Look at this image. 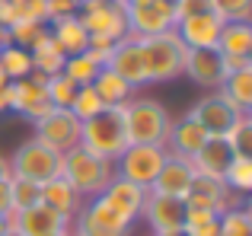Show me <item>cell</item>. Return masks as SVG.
I'll return each mask as SVG.
<instances>
[{
	"label": "cell",
	"instance_id": "obj_56",
	"mask_svg": "<svg viewBox=\"0 0 252 236\" xmlns=\"http://www.w3.org/2000/svg\"><path fill=\"white\" fill-rule=\"evenodd\" d=\"M80 3H86V0H80Z\"/></svg>",
	"mask_w": 252,
	"mask_h": 236
},
{
	"label": "cell",
	"instance_id": "obj_34",
	"mask_svg": "<svg viewBox=\"0 0 252 236\" xmlns=\"http://www.w3.org/2000/svg\"><path fill=\"white\" fill-rule=\"evenodd\" d=\"M220 217V236H252V214L249 207L236 205V207H227Z\"/></svg>",
	"mask_w": 252,
	"mask_h": 236
},
{
	"label": "cell",
	"instance_id": "obj_23",
	"mask_svg": "<svg viewBox=\"0 0 252 236\" xmlns=\"http://www.w3.org/2000/svg\"><path fill=\"white\" fill-rule=\"evenodd\" d=\"M208 131L201 128L198 121H191L189 115L185 118H179V121H172V128H169V137H166V150L169 153H176V156H195L198 150H201V144L208 141Z\"/></svg>",
	"mask_w": 252,
	"mask_h": 236
},
{
	"label": "cell",
	"instance_id": "obj_14",
	"mask_svg": "<svg viewBox=\"0 0 252 236\" xmlns=\"http://www.w3.org/2000/svg\"><path fill=\"white\" fill-rule=\"evenodd\" d=\"M10 227H16L23 236H58L70 230V220H64L58 211L45 207L38 201L35 207H26V211H13L10 214Z\"/></svg>",
	"mask_w": 252,
	"mask_h": 236
},
{
	"label": "cell",
	"instance_id": "obj_29",
	"mask_svg": "<svg viewBox=\"0 0 252 236\" xmlns=\"http://www.w3.org/2000/svg\"><path fill=\"white\" fill-rule=\"evenodd\" d=\"M0 67H3L6 80H23V77L32 74V55L29 48H19V45H6L0 48Z\"/></svg>",
	"mask_w": 252,
	"mask_h": 236
},
{
	"label": "cell",
	"instance_id": "obj_15",
	"mask_svg": "<svg viewBox=\"0 0 252 236\" xmlns=\"http://www.w3.org/2000/svg\"><path fill=\"white\" fill-rule=\"evenodd\" d=\"M191 179H195V169H191V160H189V156L166 153V160H163V166H160V173H157V179H154V185H150V192L166 195V198L185 201Z\"/></svg>",
	"mask_w": 252,
	"mask_h": 236
},
{
	"label": "cell",
	"instance_id": "obj_8",
	"mask_svg": "<svg viewBox=\"0 0 252 236\" xmlns=\"http://www.w3.org/2000/svg\"><path fill=\"white\" fill-rule=\"evenodd\" d=\"M70 233L74 236H128L131 224L122 220L102 198H90L80 205V211L70 220Z\"/></svg>",
	"mask_w": 252,
	"mask_h": 236
},
{
	"label": "cell",
	"instance_id": "obj_24",
	"mask_svg": "<svg viewBox=\"0 0 252 236\" xmlns=\"http://www.w3.org/2000/svg\"><path fill=\"white\" fill-rule=\"evenodd\" d=\"M48 32L51 38L58 42V48L64 51V55H83L86 45H90V32L83 29V23L77 16H67V19H55V23H48Z\"/></svg>",
	"mask_w": 252,
	"mask_h": 236
},
{
	"label": "cell",
	"instance_id": "obj_47",
	"mask_svg": "<svg viewBox=\"0 0 252 236\" xmlns=\"http://www.w3.org/2000/svg\"><path fill=\"white\" fill-rule=\"evenodd\" d=\"M10 112V87H0V115Z\"/></svg>",
	"mask_w": 252,
	"mask_h": 236
},
{
	"label": "cell",
	"instance_id": "obj_18",
	"mask_svg": "<svg viewBox=\"0 0 252 236\" xmlns=\"http://www.w3.org/2000/svg\"><path fill=\"white\" fill-rule=\"evenodd\" d=\"M223 29V19L217 13H198V16L179 19L176 23V35L182 38L185 48H217V35Z\"/></svg>",
	"mask_w": 252,
	"mask_h": 236
},
{
	"label": "cell",
	"instance_id": "obj_20",
	"mask_svg": "<svg viewBox=\"0 0 252 236\" xmlns=\"http://www.w3.org/2000/svg\"><path fill=\"white\" fill-rule=\"evenodd\" d=\"M141 217L150 224V230H154V233H160V230H176V227H182L185 205H182L179 198H166V195L147 192L144 207H141Z\"/></svg>",
	"mask_w": 252,
	"mask_h": 236
},
{
	"label": "cell",
	"instance_id": "obj_19",
	"mask_svg": "<svg viewBox=\"0 0 252 236\" xmlns=\"http://www.w3.org/2000/svg\"><path fill=\"white\" fill-rule=\"evenodd\" d=\"M233 156L236 153L227 144V137L214 134V137H208V141L201 144V150H198L195 156H191V169H195V176H211V179L223 182V173H227V166H230Z\"/></svg>",
	"mask_w": 252,
	"mask_h": 236
},
{
	"label": "cell",
	"instance_id": "obj_52",
	"mask_svg": "<svg viewBox=\"0 0 252 236\" xmlns=\"http://www.w3.org/2000/svg\"><path fill=\"white\" fill-rule=\"evenodd\" d=\"M3 236H23V233H19L16 227H6V233H3Z\"/></svg>",
	"mask_w": 252,
	"mask_h": 236
},
{
	"label": "cell",
	"instance_id": "obj_38",
	"mask_svg": "<svg viewBox=\"0 0 252 236\" xmlns=\"http://www.w3.org/2000/svg\"><path fill=\"white\" fill-rule=\"evenodd\" d=\"M211 13L223 19V23H246L252 13V0H208Z\"/></svg>",
	"mask_w": 252,
	"mask_h": 236
},
{
	"label": "cell",
	"instance_id": "obj_42",
	"mask_svg": "<svg viewBox=\"0 0 252 236\" xmlns=\"http://www.w3.org/2000/svg\"><path fill=\"white\" fill-rule=\"evenodd\" d=\"M45 3H48V23L77 16V10H80V0H45Z\"/></svg>",
	"mask_w": 252,
	"mask_h": 236
},
{
	"label": "cell",
	"instance_id": "obj_50",
	"mask_svg": "<svg viewBox=\"0 0 252 236\" xmlns=\"http://www.w3.org/2000/svg\"><path fill=\"white\" fill-rule=\"evenodd\" d=\"M6 45H10V29L0 26V48H6Z\"/></svg>",
	"mask_w": 252,
	"mask_h": 236
},
{
	"label": "cell",
	"instance_id": "obj_51",
	"mask_svg": "<svg viewBox=\"0 0 252 236\" xmlns=\"http://www.w3.org/2000/svg\"><path fill=\"white\" fill-rule=\"evenodd\" d=\"M6 227H10V217H0V236L6 233Z\"/></svg>",
	"mask_w": 252,
	"mask_h": 236
},
{
	"label": "cell",
	"instance_id": "obj_45",
	"mask_svg": "<svg viewBox=\"0 0 252 236\" xmlns=\"http://www.w3.org/2000/svg\"><path fill=\"white\" fill-rule=\"evenodd\" d=\"M13 214V198H10V179H0V217Z\"/></svg>",
	"mask_w": 252,
	"mask_h": 236
},
{
	"label": "cell",
	"instance_id": "obj_33",
	"mask_svg": "<svg viewBox=\"0 0 252 236\" xmlns=\"http://www.w3.org/2000/svg\"><path fill=\"white\" fill-rule=\"evenodd\" d=\"M10 198H13V211L35 207L42 201V182L23 179V176H10Z\"/></svg>",
	"mask_w": 252,
	"mask_h": 236
},
{
	"label": "cell",
	"instance_id": "obj_21",
	"mask_svg": "<svg viewBox=\"0 0 252 236\" xmlns=\"http://www.w3.org/2000/svg\"><path fill=\"white\" fill-rule=\"evenodd\" d=\"M182 74H189L198 87L208 89H220L223 83V67H220V51L214 48H191L185 55V67Z\"/></svg>",
	"mask_w": 252,
	"mask_h": 236
},
{
	"label": "cell",
	"instance_id": "obj_1",
	"mask_svg": "<svg viewBox=\"0 0 252 236\" xmlns=\"http://www.w3.org/2000/svg\"><path fill=\"white\" fill-rule=\"evenodd\" d=\"M80 147L90 150L99 160L115 163L122 150L128 147V131H125V106H105L99 115L80 124Z\"/></svg>",
	"mask_w": 252,
	"mask_h": 236
},
{
	"label": "cell",
	"instance_id": "obj_48",
	"mask_svg": "<svg viewBox=\"0 0 252 236\" xmlns=\"http://www.w3.org/2000/svg\"><path fill=\"white\" fill-rule=\"evenodd\" d=\"M0 179H10V160L0 153Z\"/></svg>",
	"mask_w": 252,
	"mask_h": 236
},
{
	"label": "cell",
	"instance_id": "obj_39",
	"mask_svg": "<svg viewBox=\"0 0 252 236\" xmlns=\"http://www.w3.org/2000/svg\"><path fill=\"white\" fill-rule=\"evenodd\" d=\"M45 29H48V23H16V26H10V45L32 48Z\"/></svg>",
	"mask_w": 252,
	"mask_h": 236
},
{
	"label": "cell",
	"instance_id": "obj_10",
	"mask_svg": "<svg viewBox=\"0 0 252 236\" xmlns=\"http://www.w3.org/2000/svg\"><path fill=\"white\" fill-rule=\"evenodd\" d=\"M45 83H48V77L35 74V70H32L29 77H23V80H13L10 83V112L29 118V121L45 118L51 109H55L48 102V89H45Z\"/></svg>",
	"mask_w": 252,
	"mask_h": 236
},
{
	"label": "cell",
	"instance_id": "obj_44",
	"mask_svg": "<svg viewBox=\"0 0 252 236\" xmlns=\"http://www.w3.org/2000/svg\"><path fill=\"white\" fill-rule=\"evenodd\" d=\"M220 67H223V80L230 74H240V70L252 67V58H240V55H220Z\"/></svg>",
	"mask_w": 252,
	"mask_h": 236
},
{
	"label": "cell",
	"instance_id": "obj_30",
	"mask_svg": "<svg viewBox=\"0 0 252 236\" xmlns=\"http://www.w3.org/2000/svg\"><path fill=\"white\" fill-rule=\"evenodd\" d=\"M182 230L189 236H220V217L217 211H201V207H185Z\"/></svg>",
	"mask_w": 252,
	"mask_h": 236
},
{
	"label": "cell",
	"instance_id": "obj_9",
	"mask_svg": "<svg viewBox=\"0 0 252 236\" xmlns=\"http://www.w3.org/2000/svg\"><path fill=\"white\" fill-rule=\"evenodd\" d=\"M176 29V10L172 0H137L128 3V35L131 38H147L160 32Z\"/></svg>",
	"mask_w": 252,
	"mask_h": 236
},
{
	"label": "cell",
	"instance_id": "obj_28",
	"mask_svg": "<svg viewBox=\"0 0 252 236\" xmlns=\"http://www.w3.org/2000/svg\"><path fill=\"white\" fill-rule=\"evenodd\" d=\"M93 89L99 93V99H102L105 106H125L128 99H134V89H131L118 74H112L109 67H102V70L96 74V80H93Z\"/></svg>",
	"mask_w": 252,
	"mask_h": 236
},
{
	"label": "cell",
	"instance_id": "obj_55",
	"mask_svg": "<svg viewBox=\"0 0 252 236\" xmlns=\"http://www.w3.org/2000/svg\"><path fill=\"white\" fill-rule=\"evenodd\" d=\"M58 236H70V230H67V233H58Z\"/></svg>",
	"mask_w": 252,
	"mask_h": 236
},
{
	"label": "cell",
	"instance_id": "obj_35",
	"mask_svg": "<svg viewBox=\"0 0 252 236\" xmlns=\"http://www.w3.org/2000/svg\"><path fill=\"white\" fill-rule=\"evenodd\" d=\"M105 109V102L99 99V93L93 87H77V96H74V102H70V115L77 118V121H90L93 115H99Z\"/></svg>",
	"mask_w": 252,
	"mask_h": 236
},
{
	"label": "cell",
	"instance_id": "obj_2",
	"mask_svg": "<svg viewBox=\"0 0 252 236\" xmlns=\"http://www.w3.org/2000/svg\"><path fill=\"white\" fill-rule=\"evenodd\" d=\"M137 48H141V61H144V77H147V83H166V80L182 74L189 48H185L182 38L176 35V29L160 32V35L137 38Z\"/></svg>",
	"mask_w": 252,
	"mask_h": 236
},
{
	"label": "cell",
	"instance_id": "obj_26",
	"mask_svg": "<svg viewBox=\"0 0 252 236\" xmlns=\"http://www.w3.org/2000/svg\"><path fill=\"white\" fill-rule=\"evenodd\" d=\"M214 51H220V55L252 58V26H249V19L246 23H223Z\"/></svg>",
	"mask_w": 252,
	"mask_h": 236
},
{
	"label": "cell",
	"instance_id": "obj_37",
	"mask_svg": "<svg viewBox=\"0 0 252 236\" xmlns=\"http://www.w3.org/2000/svg\"><path fill=\"white\" fill-rule=\"evenodd\" d=\"M45 89H48V102H51L55 109H70V102H74V96H77V87H74V83H70L64 74L48 77Z\"/></svg>",
	"mask_w": 252,
	"mask_h": 236
},
{
	"label": "cell",
	"instance_id": "obj_5",
	"mask_svg": "<svg viewBox=\"0 0 252 236\" xmlns=\"http://www.w3.org/2000/svg\"><path fill=\"white\" fill-rule=\"evenodd\" d=\"M77 19L90 35H105L112 42L128 35V3L122 0H86L77 10Z\"/></svg>",
	"mask_w": 252,
	"mask_h": 236
},
{
	"label": "cell",
	"instance_id": "obj_17",
	"mask_svg": "<svg viewBox=\"0 0 252 236\" xmlns=\"http://www.w3.org/2000/svg\"><path fill=\"white\" fill-rule=\"evenodd\" d=\"M105 67L112 70V74H118L125 83H128L131 89H141L147 87V77H144V61H141V48H137V38L125 35L115 42V48H112V58Z\"/></svg>",
	"mask_w": 252,
	"mask_h": 236
},
{
	"label": "cell",
	"instance_id": "obj_4",
	"mask_svg": "<svg viewBox=\"0 0 252 236\" xmlns=\"http://www.w3.org/2000/svg\"><path fill=\"white\" fill-rule=\"evenodd\" d=\"M169 128H172V118L157 99H128L125 102V131H128V144L166 147Z\"/></svg>",
	"mask_w": 252,
	"mask_h": 236
},
{
	"label": "cell",
	"instance_id": "obj_36",
	"mask_svg": "<svg viewBox=\"0 0 252 236\" xmlns=\"http://www.w3.org/2000/svg\"><path fill=\"white\" fill-rule=\"evenodd\" d=\"M223 137H227V144L233 147V153L252 156V115H240V118H236V124Z\"/></svg>",
	"mask_w": 252,
	"mask_h": 236
},
{
	"label": "cell",
	"instance_id": "obj_3",
	"mask_svg": "<svg viewBox=\"0 0 252 236\" xmlns=\"http://www.w3.org/2000/svg\"><path fill=\"white\" fill-rule=\"evenodd\" d=\"M58 176H64L80 198H99L102 188L115 176V163L99 160V156H93L83 147H74V150H64L61 153V173Z\"/></svg>",
	"mask_w": 252,
	"mask_h": 236
},
{
	"label": "cell",
	"instance_id": "obj_31",
	"mask_svg": "<svg viewBox=\"0 0 252 236\" xmlns=\"http://www.w3.org/2000/svg\"><path fill=\"white\" fill-rule=\"evenodd\" d=\"M99 70H102V67H99V64L83 51V55H70L67 61H64V70H61V74L67 77L74 87H93V80H96Z\"/></svg>",
	"mask_w": 252,
	"mask_h": 236
},
{
	"label": "cell",
	"instance_id": "obj_25",
	"mask_svg": "<svg viewBox=\"0 0 252 236\" xmlns=\"http://www.w3.org/2000/svg\"><path fill=\"white\" fill-rule=\"evenodd\" d=\"M29 55H32V70H35V74H42V77L61 74V70H64V61H67V55L58 48V42L51 38L48 29L38 35V42L29 48Z\"/></svg>",
	"mask_w": 252,
	"mask_h": 236
},
{
	"label": "cell",
	"instance_id": "obj_27",
	"mask_svg": "<svg viewBox=\"0 0 252 236\" xmlns=\"http://www.w3.org/2000/svg\"><path fill=\"white\" fill-rule=\"evenodd\" d=\"M217 93H220L227 102H233L236 112L252 115V67L249 70H240V74H230L227 80L220 83Z\"/></svg>",
	"mask_w": 252,
	"mask_h": 236
},
{
	"label": "cell",
	"instance_id": "obj_43",
	"mask_svg": "<svg viewBox=\"0 0 252 236\" xmlns=\"http://www.w3.org/2000/svg\"><path fill=\"white\" fill-rule=\"evenodd\" d=\"M172 10H176V23H179V19H189V16H198V13H208L211 3H208V0H172Z\"/></svg>",
	"mask_w": 252,
	"mask_h": 236
},
{
	"label": "cell",
	"instance_id": "obj_49",
	"mask_svg": "<svg viewBox=\"0 0 252 236\" xmlns=\"http://www.w3.org/2000/svg\"><path fill=\"white\" fill-rule=\"evenodd\" d=\"M154 236H189L182 230V227H176V230H160V233H154Z\"/></svg>",
	"mask_w": 252,
	"mask_h": 236
},
{
	"label": "cell",
	"instance_id": "obj_16",
	"mask_svg": "<svg viewBox=\"0 0 252 236\" xmlns=\"http://www.w3.org/2000/svg\"><path fill=\"white\" fill-rule=\"evenodd\" d=\"M99 198H102L122 220L134 224V220L141 217V207H144V198H147V188L134 185V182L122 179V176H112V182L102 188V195H99Z\"/></svg>",
	"mask_w": 252,
	"mask_h": 236
},
{
	"label": "cell",
	"instance_id": "obj_22",
	"mask_svg": "<svg viewBox=\"0 0 252 236\" xmlns=\"http://www.w3.org/2000/svg\"><path fill=\"white\" fill-rule=\"evenodd\" d=\"M42 205L51 207V211H58L64 220H74V214L80 211L83 198L74 192V185H70L64 176H51L48 182H42Z\"/></svg>",
	"mask_w": 252,
	"mask_h": 236
},
{
	"label": "cell",
	"instance_id": "obj_54",
	"mask_svg": "<svg viewBox=\"0 0 252 236\" xmlns=\"http://www.w3.org/2000/svg\"><path fill=\"white\" fill-rule=\"evenodd\" d=\"M122 3H137V0H122Z\"/></svg>",
	"mask_w": 252,
	"mask_h": 236
},
{
	"label": "cell",
	"instance_id": "obj_46",
	"mask_svg": "<svg viewBox=\"0 0 252 236\" xmlns=\"http://www.w3.org/2000/svg\"><path fill=\"white\" fill-rule=\"evenodd\" d=\"M16 23H19V16H16V10H13V3L10 0H0V26L10 29V26H16Z\"/></svg>",
	"mask_w": 252,
	"mask_h": 236
},
{
	"label": "cell",
	"instance_id": "obj_6",
	"mask_svg": "<svg viewBox=\"0 0 252 236\" xmlns=\"http://www.w3.org/2000/svg\"><path fill=\"white\" fill-rule=\"evenodd\" d=\"M166 153H169L166 147H154V144H128L122 150V156L115 160V176H122V179H128L150 192Z\"/></svg>",
	"mask_w": 252,
	"mask_h": 236
},
{
	"label": "cell",
	"instance_id": "obj_7",
	"mask_svg": "<svg viewBox=\"0 0 252 236\" xmlns=\"http://www.w3.org/2000/svg\"><path fill=\"white\" fill-rule=\"evenodd\" d=\"M61 173V153L51 150L42 141H26L13 150L10 156V176H23V179H35V182H48L51 176Z\"/></svg>",
	"mask_w": 252,
	"mask_h": 236
},
{
	"label": "cell",
	"instance_id": "obj_57",
	"mask_svg": "<svg viewBox=\"0 0 252 236\" xmlns=\"http://www.w3.org/2000/svg\"><path fill=\"white\" fill-rule=\"evenodd\" d=\"M70 236H74V233H70Z\"/></svg>",
	"mask_w": 252,
	"mask_h": 236
},
{
	"label": "cell",
	"instance_id": "obj_53",
	"mask_svg": "<svg viewBox=\"0 0 252 236\" xmlns=\"http://www.w3.org/2000/svg\"><path fill=\"white\" fill-rule=\"evenodd\" d=\"M0 87H10V80H6V74H3V67H0Z\"/></svg>",
	"mask_w": 252,
	"mask_h": 236
},
{
	"label": "cell",
	"instance_id": "obj_32",
	"mask_svg": "<svg viewBox=\"0 0 252 236\" xmlns=\"http://www.w3.org/2000/svg\"><path fill=\"white\" fill-rule=\"evenodd\" d=\"M223 185H227L233 195L252 192V156H240V153H236L233 160H230L227 173H223Z\"/></svg>",
	"mask_w": 252,
	"mask_h": 236
},
{
	"label": "cell",
	"instance_id": "obj_12",
	"mask_svg": "<svg viewBox=\"0 0 252 236\" xmlns=\"http://www.w3.org/2000/svg\"><path fill=\"white\" fill-rule=\"evenodd\" d=\"M240 115L243 112H236V106H233V102H227L220 93H211V96H204V99H198L195 106H191V112H189L191 121H198L211 137H214V134L223 137L236 124V118H240Z\"/></svg>",
	"mask_w": 252,
	"mask_h": 236
},
{
	"label": "cell",
	"instance_id": "obj_41",
	"mask_svg": "<svg viewBox=\"0 0 252 236\" xmlns=\"http://www.w3.org/2000/svg\"><path fill=\"white\" fill-rule=\"evenodd\" d=\"M112 48H115V42L105 35H90V45H86V55L93 58V61L99 64V67H105L112 58Z\"/></svg>",
	"mask_w": 252,
	"mask_h": 236
},
{
	"label": "cell",
	"instance_id": "obj_11",
	"mask_svg": "<svg viewBox=\"0 0 252 236\" xmlns=\"http://www.w3.org/2000/svg\"><path fill=\"white\" fill-rule=\"evenodd\" d=\"M32 124H35V141L48 144L58 153L80 147V121L70 115V109H51L45 118H38Z\"/></svg>",
	"mask_w": 252,
	"mask_h": 236
},
{
	"label": "cell",
	"instance_id": "obj_40",
	"mask_svg": "<svg viewBox=\"0 0 252 236\" xmlns=\"http://www.w3.org/2000/svg\"><path fill=\"white\" fill-rule=\"evenodd\" d=\"M19 23H48V3L45 0H10Z\"/></svg>",
	"mask_w": 252,
	"mask_h": 236
},
{
	"label": "cell",
	"instance_id": "obj_13",
	"mask_svg": "<svg viewBox=\"0 0 252 236\" xmlns=\"http://www.w3.org/2000/svg\"><path fill=\"white\" fill-rule=\"evenodd\" d=\"M182 205L185 207H201V211L223 214L227 207H236V205H240V198H236V195L230 192L220 179H211V176H195Z\"/></svg>",
	"mask_w": 252,
	"mask_h": 236
}]
</instances>
